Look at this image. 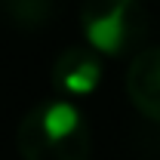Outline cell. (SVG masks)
<instances>
[{
	"mask_svg": "<svg viewBox=\"0 0 160 160\" xmlns=\"http://www.w3.org/2000/svg\"><path fill=\"white\" fill-rule=\"evenodd\" d=\"M16 148L22 160H89L92 132L83 108L62 96L37 102L19 120Z\"/></svg>",
	"mask_w": 160,
	"mask_h": 160,
	"instance_id": "1",
	"label": "cell"
},
{
	"mask_svg": "<svg viewBox=\"0 0 160 160\" xmlns=\"http://www.w3.org/2000/svg\"><path fill=\"white\" fill-rule=\"evenodd\" d=\"M83 40L102 56H123L142 37L139 0H83L80 6Z\"/></svg>",
	"mask_w": 160,
	"mask_h": 160,
	"instance_id": "2",
	"label": "cell"
},
{
	"mask_svg": "<svg viewBox=\"0 0 160 160\" xmlns=\"http://www.w3.org/2000/svg\"><path fill=\"white\" fill-rule=\"evenodd\" d=\"M105 80L102 52L86 46H68L52 62V89L62 99H86L92 96Z\"/></svg>",
	"mask_w": 160,
	"mask_h": 160,
	"instance_id": "3",
	"label": "cell"
},
{
	"mask_svg": "<svg viewBox=\"0 0 160 160\" xmlns=\"http://www.w3.org/2000/svg\"><path fill=\"white\" fill-rule=\"evenodd\" d=\"M126 96L139 114L160 123V46L139 49L126 68Z\"/></svg>",
	"mask_w": 160,
	"mask_h": 160,
	"instance_id": "4",
	"label": "cell"
},
{
	"mask_svg": "<svg viewBox=\"0 0 160 160\" xmlns=\"http://www.w3.org/2000/svg\"><path fill=\"white\" fill-rule=\"evenodd\" d=\"M0 12L22 31H37L52 16V0H0Z\"/></svg>",
	"mask_w": 160,
	"mask_h": 160,
	"instance_id": "5",
	"label": "cell"
}]
</instances>
